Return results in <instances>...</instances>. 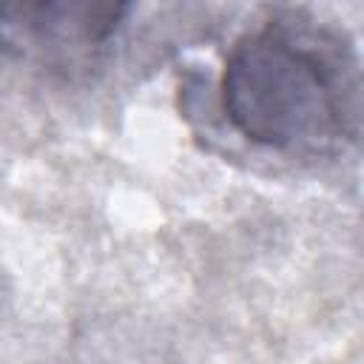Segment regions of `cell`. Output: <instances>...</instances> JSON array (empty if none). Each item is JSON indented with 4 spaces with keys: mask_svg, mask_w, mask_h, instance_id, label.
Listing matches in <instances>:
<instances>
[{
    "mask_svg": "<svg viewBox=\"0 0 364 364\" xmlns=\"http://www.w3.org/2000/svg\"><path fill=\"white\" fill-rule=\"evenodd\" d=\"M216 94L225 122L273 154L336 156L364 131V68L353 46L299 11L245 28Z\"/></svg>",
    "mask_w": 364,
    "mask_h": 364,
    "instance_id": "1",
    "label": "cell"
},
{
    "mask_svg": "<svg viewBox=\"0 0 364 364\" xmlns=\"http://www.w3.org/2000/svg\"><path fill=\"white\" fill-rule=\"evenodd\" d=\"M128 11L125 3H11L3 11V43L48 68H80L94 63Z\"/></svg>",
    "mask_w": 364,
    "mask_h": 364,
    "instance_id": "2",
    "label": "cell"
}]
</instances>
